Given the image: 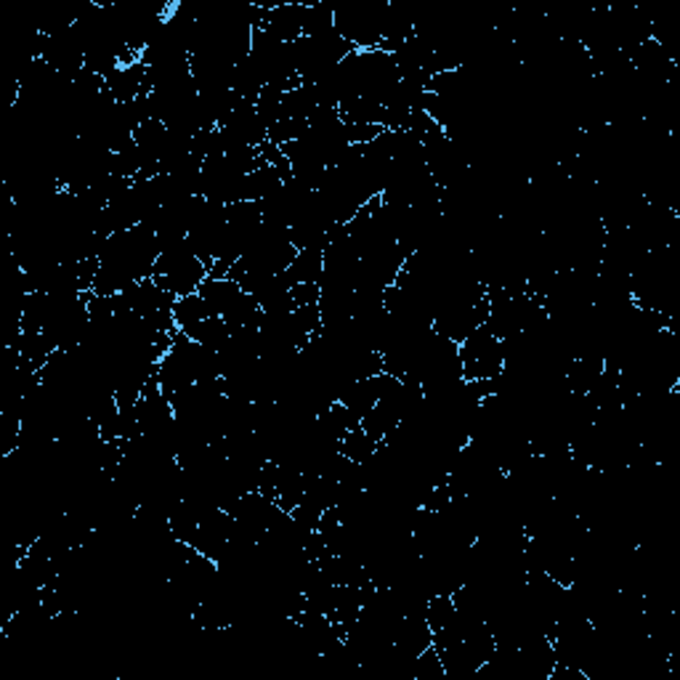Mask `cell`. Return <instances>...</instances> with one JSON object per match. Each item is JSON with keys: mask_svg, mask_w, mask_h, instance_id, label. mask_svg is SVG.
Here are the masks:
<instances>
[{"mask_svg": "<svg viewBox=\"0 0 680 680\" xmlns=\"http://www.w3.org/2000/svg\"><path fill=\"white\" fill-rule=\"evenodd\" d=\"M208 280V267L194 256V250L187 242L170 244L158 258L152 282L170 292L173 298L192 296Z\"/></svg>", "mask_w": 680, "mask_h": 680, "instance_id": "1", "label": "cell"}, {"mask_svg": "<svg viewBox=\"0 0 680 680\" xmlns=\"http://www.w3.org/2000/svg\"><path fill=\"white\" fill-rule=\"evenodd\" d=\"M460 367L466 380H498L506 372V353L502 340L492 330L476 328L462 343H458Z\"/></svg>", "mask_w": 680, "mask_h": 680, "instance_id": "2", "label": "cell"}, {"mask_svg": "<svg viewBox=\"0 0 680 680\" xmlns=\"http://www.w3.org/2000/svg\"><path fill=\"white\" fill-rule=\"evenodd\" d=\"M210 317H216V314H210V309L200 298V292L176 298L173 322H176V330L183 332V336H194V330L200 328L202 322H208Z\"/></svg>", "mask_w": 680, "mask_h": 680, "instance_id": "3", "label": "cell"}, {"mask_svg": "<svg viewBox=\"0 0 680 680\" xmlns=\"http://www.w3.org/2000/svg\"><path fill=\"white\" fill-rule=\"evenodd\" d=\"M324 274V250L317 248H306L298 250V256L292 258V263L288 267V277L296 284H319Z\"/></svg>", "mask_w": 680, "mask_h": 680, "instance_id": "4", "label": "cell"}]
</instances>
